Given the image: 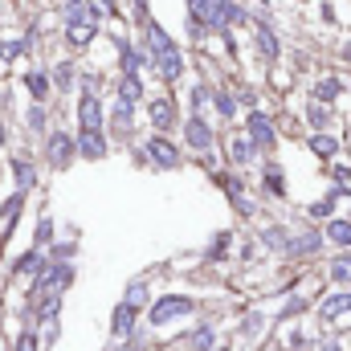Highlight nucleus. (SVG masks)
<instances>
[{"label":"nucleus","mask_w":351,"mask_h":351,"mask_svg":"<svg viewBox=\"0 0 351 351\" xmlns=\"http://www.w3.org/2000/svg\"><path fill=\"white\" fill-rule=\"evenodd\" d=\"M180 315H192V298H184V294H168V298H160V302L152 306V323H156V327L172 323Z\"/></svg>","instance_id":"nucleus-1"},{"label":"nucleus","mask_w":351,"mask_h":351,"mask_svg":"<svg viewBox=\"0 0 351 351\" xmlns=\"http://www.w3.org/2000/svg\"><path fill=\"white\" fill-rule=\"evenodd\" d=\"M78 119H82V131H102V106H98V98L90 90L78 102Z\"/></svg>","instance_id":"nucleus-2"},{"label":"nucleus","mask_w":351,"mask_h":351,"mask_svg":"<svg viewBox=\"0 0 351 351\" xmlns=\"http://www.w3.org/2000/svg\"><path fill=\"white\" fill-rule=\"evenodd\" d=\"M70 278H74V269L70 265H53V269H41V278H37V290H66L70 286Z\"/></svg>","instance_id":"nucleus-3"},{"label":"nucleus","mask_w":351,"mask_h":351,"mask_svg":"<svg viewBox=\"0 0 351 351\" xmlns=\"http://www.w3.org/2000/svg\"><path fill=\"white\" fill-rule=\"evenodd\" d=\"M70 156H74V139H70V135H62V131H58V135H49V164H53V168H66V164H70Z\"/></svg>","instance_id":"nucleus-4"},{"label":"nucleus","mask_w":351,"mask_h":351,"mask_svg":"<svg viewBox=\"0 0 351 351\" xmlns=\"http://www.w3.org/2000/svg\"><path fill=\"white\" fill-rule=\"evenodd\" d=\"M184 139H188L196 152H208V147H213V131L204 127V119H188V127H184Z\"/></svg>","instance_id":"nucleus-5"},{"label":"nucleus","mask_w":351,"mask_h":351,"mask_svg":"<svg viewBox=\"0 0 351 351\" xmlns=\"http://www.w3.org/2000/svg\"><path fill=\"white\" fill-rule=\"evenodd\" d=\"M147 156H152V160H156L160 168H176V164H180V156H176V147L168 143V139H160V135H156V139L147 143Z\"/></svg>","instance_id":"nucleus-6"},{"label":"nucleus","mask_w":351,"mask_h":351,"mask_svg":"<svg viewBox=\"0 0 351 351\" xmlns=\"http://www.w3.org/2000/svg\"><path fill=\"white\" fill-rule=\"evenodd\" d=\"M156 70H160V78H164V82H172V78H180L184 62H180L176 45H172V49H164V53H156Z\"/></svg>","instance_id":"nucleus-7"},{"label":"nucleus","mask_w":351,"mask_h":351,"mask_svg":"<svg viewBox=\"0 0 351 351\" xmlns=\"http://www.w3.org/2000/svg\"><path fill=\"white\" fill-rule=\"evenodd\" d=\"M250 139L258 143V147H274V127H269V119L265 114H250Z\"/></svg>","instance_id":"nucleus-8"},{"label":"nucleus","mask_w":351,"mask_h":351,"mask_svg":"<svg viewBox=\"0 0 351 351\" xmlns=\"http://www.w3.org/2000/svg\"><path fill=\"white\" fill-rule=\"evenodd\" d=\"M78 152H82L86 160H102V156H106V143H102V131H82V139H78Z\"/></svg>","instance_id":"nucleus-9"},{"label":"nucleus","mask_w":351,"mask_h":351,"mask_svg":"<svg viewBox=\"0 0 351 351\" xmlns=\"http://www.w3.org/2000/svg\"><path fill=\"white\" fill-rule=\"evenodd\" d=\"M94 29H98V21H70L66 37H70V45H86L90 37H94Z\"/></svg>","instance_id":"nucleus-10"},{"label":"nucleus","mask_w":351,"mask_h":351,"mask_svg":"<svg viewBox=\"0 0 351 351\" xmlns=\"http://www.w3.org/2000/svg\"><path fill=\"white\" fill-rule=\"evenodd\" d=\"M323 319H339L343 311H351V294H331V298H323Z\"/></svg>","instance_id":"nucleus-11"},{"label":"nucleus","mask_w":351,"mask_h":351,"mask_svg":"<svg viewBox=\"0 0 351 351\" xmlns=\"http://www.w3.org/2000/svg\"><path fill=\"white\" fill-rule=\"evenodd\" d=\"M152 123L164 131V127H172V98H156L152 102Z\"/></svg>","instance_id":"nucleus-12"},{"label":"nucleus","mask_w":351,"mask_h":351,"mask_svg":"<svg viewBox=\"0 0 351 351\" xmlns=\"http://www.w3.org/2000/svg\"><path fill=\"white\" fill-rule=\"evenodd\" d=\"M131 323H135V306H131V302H123V306L114 311V335H127V331H131Z\"/></svg>","instance_id":"nucleus-13"},{"label":"nucleus","mask_w":351,"mask_h":351,"mask_svg":"<svg viewBox=\"0 0 351 351\" xmlns=\"http://www.w3.org/2000/svg\"><path fill=\"white\" fill-rule=\"evenodd\" d=\"M143 94V86H139V74H123V82H119V98L123 102H135Z\"/></svg>","instance_id":"nucleus-14"},{"label":"nucleus","mask_w":351,"mask_h":351,"mask_svg":"<svg viewBox=\"0 0 351 351\" xmlns=\"http://www.w3.org/2000/svg\"><path fill=\"white\" fill-rule=\"evenodd\" d=\"M25 86H29V94H33V98H37V102H41V98H45V94H49V78H45V74H41V70H33V74H29V78H25Z\"/></svg>","instance_id":"nucleus-15"},{"label":"nucleus","mask_w":351,"mask_h":351,"mask_svg":"<svg viewBox=\"0 0 351 351\" xmlns=\"http://www.w3.org/2000/svg\"><path fill=\"white\" fill-rule=\"evenodd\" d=\"M327 237H331L335 245H351V221H331Z\"/></svg>","instance_id":"nucleus-16"},{"label":"nucleus","mask_w":351,"mask_h":351,"mask_svg":"<svg viewBox=\"0 0 351 351\" xmlns=\"http://www.w3.org/2000/svg\"><path fill=\"white\" fill-rule=\"evenodd\" d=\"M254 37H258V45H262L265 58H278V41H274V33H269L265 25H258V29H254Z\"/></svg>","instance_id":"nucleus-17"},{"label":"nucleus","mask_w":351,"mask_h":351,"mask_svg":"<svg viewBox=\"0 0 351 351\" xmlns=\"http://www.w3.org/2000/svg\"><path fill=\"white\" fill-rule=\"evenodd\" d=\"M311 152L323 156V160H331V156H335V139H331V135H315V139H311Z\"/></svg>","instance_id":"nucleus-18"},{"label":"nucleus","mask_w":351,"mask_h":351,"mask_svg":"<svg viewBox=\"0 0 351 351\" xmlns=\"http://www.w3.org/2000/svg\"><path fill=\"white\" fill-rule=\"evenodd\" d=\"M188 348H192V351H208V348H213V331H208V327H200L196 335H188Z\"/></svg>","instance_id":"nucleus-19"},{"label":"nucleus","mask_w":351,"mask_h":351,"mask_svg":"<svg viewBox=\"0 0 351 351\" xmlns=\"http://www.w3.org/2000/svg\"><path fill=\"white\" fill-rule=\"evenodd\" d=\"M114 127H119V131H131V102H123V98H119V106H114Z\"/></svg>","instance_id":"nucleus-20"},{"label":"nucleus","mask_w":351,"mask_h":351,"mask_svg":"<svg viewBox=\"0 0 351 351\" xmlns=\"http://www.w3.org/2000/svg\"><path fill=\"white\" fill-rule=\"evenodd\" d=\"M70 21H94V16L86 12L82 0H70V4H66V25H70Z\"/></svg>","instance_id":"nucleus-21"},{"label":"nucleus","mask_w":351,"mask_h":351,"mask_svg":"<svg viewBox=\"0 0 351 351\" xmlns=\"http://www.w3.org/2000/svg\"><path fill=\"white\" fill-rule=\"evenodd\" d=\"M12 172H16V184H21V188H33V168H29L25 160H16V164H12Z\"/></svg>","instance_id":"nucleus-22"},{"label":"nucleus","mask_w":351,"mask_h":351,"mask_svg":"<svg viewBox=\"0 0 351 351\" xmlns=\"http://www.w3.org/2000/svg\"><path fill=\"white\" fill-rule=\"evenodd\" d=\"M331 278H335V282H351V258L331 262Z\"/></svg>","instance_id":"nucleus-23"},{"label":"nucleus","mask_w":351,"mask_h":351,"mask_svg":"<svg viewBox=\"0 0 351 351\" xmlns=\"http://www.w3.org/2000/svg\"><path fill=\"white\" fill-rule=\"evenodd\" d=\"M25 53V41H0V58L4 62H12V58H21Z\"/></svg>","instance_id":"nucleus-24"},{"label":"nucleus","mask_w":351,"mask_h":351,"mask_svg":"<svg viewBox=\"0 0 351 351\" xmlns=\"http://www.w3.org/2000/svg\"><path fill=\"white\" fill-rule=\"evenodd\" d=\"M315 94H319V98H335V94H339V78H319Z\"/></svg>","instance_id":"nucleus-25"},{"label":"nucleus","mask_w":351,"mask_h":351,"mask_svg":"<svg viewBox=\"0 0 351 351\" xmlns=\"http://www.w3.org/2000/svg\"><path fill=\"white\" fill-rule=\"evenodd\" d=\"M311 123H315V127H327V123H331V110L315 102V106H311Z\"/></svg>","instance_id":"nucleus-26"},{"label":"nucleus","mask_w":351,"mask_h":351,"mask_svg":"<svg viewBox=\"0 0 351 351\" xmlns=\"http://www.w3.org/2000/svg\"><path fill=\"white\" fill-rule=\"evenodd\" d=\"M233 160H237V164L250 160V143H245V139H233Z\"/></svg>","instance_id":"nucleus-27"},{"label":"nucleus","mask_w":351,"mask_h":351,"mask_svg":"<svg viewBox=\"0 0 351 351\" xmlns=\"http://www.w3.org/2000/svg\"><path fill=\"white\" fill-rule=\"evenodd\" d=\"M37 265H41V258H37V254H25V258L16 262V274H29V269H37Z\"/></svg>","instance_id":"nucleus-28"},{"label":"nucleus","mask_w":351,"mask_h":351,"mask_svg":"<svg viewBox=\"0 0 351 351\" xmlns=\"http://www.w3.org/2000/svg\"><path fill=\"white\" fill-rule=\"evenodd\" d=\"M265 184H269V192H282V172L278 168H265Z\"/></svg>","instance_id":"nucleus-29"},{"label":"nucleus","mask_w":351,"mask_h":351,"mask_svg":"<svg viewBox=\"0 0 351 351\" xmlns=\"http://www.w3.org/2000/svg\"><path fill=\"white\" fill-rule=\"evenodd\" d=\"M217 106H221V114H225V119L233 114V98H229L225 90H217Z\"/></svg>","instance_id":"nucleus-30"},{"label":"nucleus","mask_w":351,"mask_h":351,"mask_svg":"<svg viewBox=\"0 0 351 351\" xmlns=\"http://www.w3.org/2000/svg\"><path fill=\"white\" fill-rule=\"evenodd\" d=\"M29 127H33V131H41V127H45V110H41V106H33V110H29Z\"/></svg>","instance_id":"nucleus-31"},{"label":"nucleus","mask_w":351,"mask_h":351,"mask_svg":"<svg viewBox=\"0 0 351 351\" xmlns=\"http://www.w3.org/2000/svg\"><path fill=\"white\" fill-rule=\"evenodd\" d=\"M143 298H147V286H143V282H135V286H131V294H127V302L135 306V302H143Z\"/></svg>","instance_id":"nucleus-32"},{"label":"nucleus","mask_w":351,"mask_h":351,"mask_svg":"<svg viewBox=\"0 0 351 351\" xmlns=\"http://www.w3.org/2000/svg\"><path fill=\"white\" fill-rule=\"evenodd\" d=\"M49 233H53V225H49V221H41V225H37V241L45 245V241H49Z\"/></svg>","instance_id":"nucleus-33"},{"label":"nucleus","mask_w":351,"mask_h":351,"mask_svg":"<svg viewBox=\"0 0 351 351\" xmlns=\"http://www.w3.org/2000/svg\"><path fill=\"white\" fill-rule=\"evenodd\" d=\"M16 351H37V339H33V335H21V343H16Z\"/></svg>","instance_id":"nucleus-34"},{"label":"nucleus","mask_w":351,"mask_h":351,"mask_svg":"<svg viewBox=\"0 0 351 351\" xmlns=\"http://www.w3.org/2000/svg\"><path fill=\"white\" fill-rule=\"evenodd\" d=\"M323 351H339V348H335V343H327V348H323Z\"/></svg>","instance_id":"nucleus-35"},{"label":"nucleus","mask_w":351,"mask_h":351,"mask_svg":"<svg viewBox=\"0 0 351 351\" xmlns=\"http://www.w3.org/2000/svg\"><path fill=\"white\" fill-rule=\"evenodd\" d=\"M0 143H4V127H0Z\"/></svg>","instance_id":"nucleus-36"},{"label":"nucleus","mask_w":351,"mask_h":351,"mask_svg":"<svg viewBox=\"0 0 351 351\" xmlns=\"http://www.w3.org/2000/svg\"><path fill=\"white\" fill-rule=\"evenodd\" d=\"M348 58H351V41H348Z\"/></svg>","instance_id":"nucleus-37"}]
</instances>
